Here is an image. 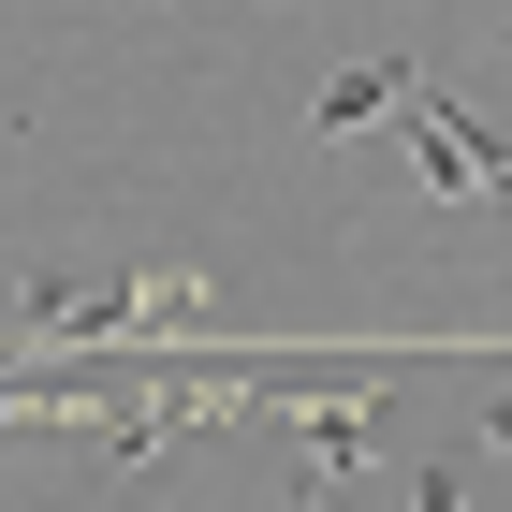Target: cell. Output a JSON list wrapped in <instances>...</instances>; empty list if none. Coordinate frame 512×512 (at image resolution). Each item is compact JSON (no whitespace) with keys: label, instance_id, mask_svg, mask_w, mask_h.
Returning <instances> with one entry per match:
<instances>
[{"label":"cell","instance_id":"obj_1","mask_svg":"<svg viewBox=\"0 0 512 512\" xmlns=\"http://www.w3.org/2000/svg\"><path fill=\"white\" fill-rule=\"evenodd\" d=\"M395 132H410V176H425L439 205H512V132H483L469 103L410 88V103H395Z\"/></svg>","mask_w":512,"mask_h":512},{"label":"cell","instance_id":"obj_4","mask_svg":"<svg viewBox=\"0 0 512 512\" xmlns=\"http://www.w3.org/2000/svg\"><path fill=\"white\" fill-rule=\"evenodd\" d=\"M469 439H483V454L512 469V395H483V425H469Z\"/></svg>","mask_w":512,"mask_h":512},{"label":"cell","instance_id":"obj_3","mask_svg":"<svg viewBox=\"0 0 512 512\" xmlns=\"http://www.w3.org/2000/svg\"><path fill=\"white\" fill-rule=\"evenodd\" d=\"M410 88H425V59H410V44H381V59H352V74L308 103V132H322V147H352V132H366V118H395Z\"/></svg>","mask_w":512,"mask_h":512},{"label":"cell","instance_id":"obj_2","mask_svg":"<svg viewBox=\"0 0 512 512\" xmlns=\"http://www.w3.org/2000/svg\"><path fill=\"white\" fill-rule=\"evenodd\" d=\"M15 337L30 352H118V337H147V278H30Z\"/></svg>","mask_w":512,"mask_h":512},{"label":"cell","instance_id":"obj_5","mask_svg":"<svg viewBox=\"0 0 512 512\" xmlns=\"http://www.w3.org/2000/svg\"><path fill=\"white\" fill-rule=\"evenodd\" d=\"M498 59H512V15H498Z\"/></svg>","mask_w":512,"mask_h":512}]
</instances>
